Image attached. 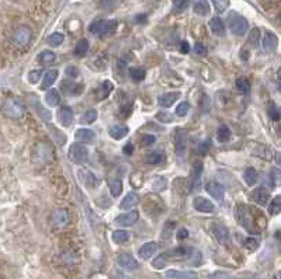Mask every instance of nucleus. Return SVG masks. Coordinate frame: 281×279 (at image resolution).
Here are the masks:
<instances>
[{"label":"nucleus","instance_id":"obj_1","mask_svg":"<svg viewBox=\"0 0 281 279\" xmlns=\"http://www.w3.org/2000/svg\"><path fill=\"white\" fill-rule=\"evenodd\" d=\"M236 218L237 222L240 223V226H243L250 233H260L259 227L256 226V220L252 215L250 208H247L246 205H239L236 206Z\"/></svg>","mask_w":281,"mask_h":279},{"label":"nucleus","instance_id":"obj_2","mask_svg":"<svg viewBox=\"0 0 281 279\" xmlns=\"http://www.w3.org/2000/svg\"><path fill=\"white\" fill-rule=\"evenodd\" d=\"M3 111L10 118L17 120L24 113V105L21 103V100L17 98V97H9L3 103Z\"/></svg>","mask_w":281,"mask_h":279},{"label":"nucleus","instance_id":"obj_3","mask_svg":"<svg viewBox=\"0 0 281 279\" xmlns=\"http://www.w3.org/2000/svg\"><path fill=\"white\" fill-rule=\"evenodd\" d=\"M115 28H117L115 20H98L89 27L90 33L98 35V37H105V35L111 34L115 31Z\"/></svg>","mask_w":281,"mask_h":279},{"label":"nucleus","instance_id":"obj_4","mask_svg":"<svg viewBox=\"0 0 281 279\" xmlns=\"http://www.w3.org/2000/svg\"><path fill=\"white\" fill-rule=\"evenodd\" d=\"M229 28H231L232 34L242 37L249 31V21L243 16H240L237 13H232L229 16Z\"/></svg>","mask_w":281,"mask_h":279},{"label":"nucleus","instance_id":"obj_5","mask_svg":"<svg viewBox=\"0 0 281 279\" xmlns=\"http://www.w3.org/2000/svg\"><path fill=\"white\" fill-rule=\"evenodd\" d=\"M69 159L75 164H83L88 160V149L80 143H73L69 148Z\"/></svg>","mask_w":281,"mask_h":279},{"label":"nucleus","instance_id":"obj_6","mask_svg":"<svg viewBox=\"0 0 281 279\" xmlns=\"http://www.w3.org/2000/svg\"><path fill=\"white\" fill-rule=\"evenodd\" d=\"M31 40V30L28 27H18L11 37V41L16 46H26Z\"/></svg>","mask_w":281,"mask_h":279},{"label":"nucleus","instance_id":"obj_7","mask_svg":"<svg viewBox=\"0 0 281 279\" xmlns=\"http://www.w3.org/2000/svg\"><path fill=\"white\" fill-rule=\"evenodd\" d=\"M201 174H202V163L201 161H195L191 168V174H190V190H200L201 187Z\"/></svg>","mask_w":281,"mask_h":279},{"label":"nucleus","instance_id":"obj_8","mask_svg":"<svg viewBox=\"0 0 281 279\" xmlns=\"http://www.w3.org/2000/svg\"><path fill=\"white\" fill-rule=\"evenodd\" d=\"M138 218H140L138 210H131V212H127V213H123V215L117 216V218H115V223H117L118 226L128 227L135 225Z\"/></svg>","mask_w":281,"mask_h":279},{"label":"nucleus","instance_id":"obj_9","mask_svg":"<svg viewBox=\"0 0 281 279\" xmlns=\"http://www.w3.org/2000/svg\"><path fill=\"white\" fill-rule=\"evenodd\" d=\"M53 226L65 227L69 223V212L66 209H55L51 215Z\"/></svg>","mask_w":281,"mask_h":279},{"label":"nucleus","instance_id":"obj_10","mask_svg":"<svg viewBox=\"0 0 281 279\" xmlns=\"http://www.w3.org/2000/svg\"><path fill=\"white\" fill-rule=\"evenodd\" d=\"M75 114L72 111V108L68 105H62L58 111V122L61 123L62 126H69L70 123L73 122Z\"/></svg>","mask_w":281,"mask_h":279},{"label":"nucleus","instance_id":"obj_11","mask_svg":"<svg viewBox=\"0 0 281 279\" xmlns=\"http://www.w3.org/2000/svg\"><path fill=\"white\" fill-rule=\"evenodd\" d=\"M75 138L80 143H94L97 139L96 132L88 129V128H79L76 133H75Z\"/></svg>","mask_w":281,"mask_h":279},{"label":"nucleus","instance_id":"obj_12","mask_svg":"<svg viewBox=\"0 0 281 279\" xmlns=\"http://www.w3.org/2000/svg\"><path fill=\"white\" fill-rule=\"evenodd\" d=\"M176 153L177 156H183L186 152V145H187V133L185 129H176Z\"/></svg>","mask_w":281,"mask_h":279},{"label":"nucleus","instance_id":"obj_13","mask_svg":"<svg viewBox=\"0 0 281 279\" xmlns=\"http://www.w3.org/2000/svg\"><path fill=\"white\" fill-rule=\"evenodd\" d=\"M205 190L210 194L212 198H215L217 201H222L224 199V195H225V190L220 183H215V181H210V183L205 185Z\"/></svg>","mask_w":281,"mask_h":279},{"label":"nucleus","instance_id":"obj_14","mask_svg":"<svg viewBox=\"0 0 281 279\" xmlns=\"http://www.w3.org/2000/svg\"><path fill=\"white\" fill-rule=\"evenodd\" d=\"M165 277L167 279H198V275L193 271H179L169 270L166 271Z\"/></svg>","mask_w":281,"mask_h":279},{"label":"nucleus","instance_id":"obj_15","mask_svg":"<svg viewBox=\"0 0 281 279\" xmlns=\"http://www.w3.org/2000/svg\"><path fill=\"white\" fill-rule=\"evenodd\" d=\"M117 261H118V264L123 267V268H125V270H137L138 268V261L132 257L131 254H127V253H123L118 255V258H117Z\"/></svg>","mask_w":281,"mask_h":279},{"label":"nucleus","instance_id":"obj_16","mask_svg":"<svg viewBox=\"0 0 281 279\" xmlns=\"http://www.w3.org/2000/svg\"><path fill=\"white\" fill-rule=\"evenodd\" d=\"M194 208L201 213H212L214 212V203L208 201L207 198L197 197V198H194Z\"/></svg>","mask_w":281,"mask_h":279},{"label":"nucleus","instance_id":"obj_17","mask_svg":"<svg viewBox=\"0 0 281 279\" xmlns=\"http://www.w3.org/2000/svg\"><path fill=\"white\" fill-rule=\"evenodd\" d=\"M212 232H214V236L217 237V240L220 241L221 244H227V243H228V229L224 226L222 223H214V225H212Z\"/></svg>","mask_w":281,"mask_h":279},{"label":"nucleus","instance_id":"obj_18","mask_svg":"<svg viewBox=\"0 0 281 279\" xmlns=\"http://www.w3.org/2000/svg\"><path fill=\"white\" fill-rule=\"evenodd\" d=\"M252 199H253L257 205L264 206V205L269 202V199H270V192L267 191L266 188H263V187L256 188L255 191L252 192Z\"/></svg>","mask_w":281,"mask_h":279},{"label":"nucleus","instance_id":"obj_19","mask_svg":"<svg viewBox=\"0 0 281 279\" xmlns=\"http://www.w3.org/2000/svg\"><path fill=\"white\" fill-rule=\"evenodd\" d=\"M140 202V197H138V194L137 192H130V194H127L125 195V198H124L121 203H120V209H131L134 208L137 203Z\"/></svg>","mask_w":281,"mask_h":279},{"label":"nucleus","instance_id":"obj_20","mask_svg":"<svg viewBox=\"0 0 281 279\" xmlns=\"http://www.w3.org/2000/svg\"><path fill=\"white\" fill-rule=\"evenodd\" d=\"M156 250H158V244L155 241H149V243H145V244L140 247L138 254H140V257L142 260H148V258H150L153 254L156 253Z\"/></svg>","mask_w":281,"mask_h":279},{"label":"nucleus","instance_id":"obj_21","mask_svg":"<svg viewBox=\"0 0 281 279\" xmlns=\"http://www.w3.org/2000/svg\"><path fill=\"white\" fill-rule=\"evenodd\" d=\"M113 88H114V86H113V83L110 81V80H105L103 84H100L98 87L96 88V97L97 100H104V98H107L108 97V94L113 91Z\"/></svg>","mask_w":281,"mask_h":279},{"label":"nucleus","instance_id":"obj_22","mask_svg":"<svg viewBox=\"0 0 281 279\" xmlns=\"http://www.w3.org/2000/svg\"><path fill=\"white\" fill-rule=\"evenodd\" d=\"M188 255V250L186 248V247H177V248H173L172 251H167V253L163 254V257L166 258V260H182V258H185Z\"/></svg>","mask_w":281,"mask_h":279},{"label":"nucleus","instance_id":"obj_23","mask_svg":"<svg viewBox=\"0 0 281 279\" xmlns=\"http://www.w3.org/2000/svg\"><path fill=\"white\" fill-rule=\"evenodd\" d=\"M277 46V37L273 33H266L263 37V48L266 52H272Z\"/></svg>","mask_w":281,"mask_h":279},{"label":"nucleus","instance_id":"obj_24","mask_svg":"<svg viewBox=\"0 0 281 279\" xmlns=\"http://www.w3.org/2000/svg\"><path fill=\"white\" fill-rule=\"evenodd\" d=\"M179 97H180V93L179 91H173V93H166V94L160 96L158 101L162 107H170V105L175 104Z\"/></svg>","mask_w":281,"mask_h":279},{"label":"nucleus","instance_id":"obj_25","mask_svg":"<svg viewBox=\"0 0 281 279\" xmlns=\"http://www.w3.org/2000/svg\"><path fill=\"white\" fill-rule=\"evenodd\" d=\"M210 28H211V31H212L215 35H220V37H222V35L225 34V24H224V21H222L220 17L211 18Z\"/></svg>","mask_w":281,"mask_h":279},{"label":"nucleus","instance_id":"obj_26","mask_svg":"<svg viewBox=\"0 0 281 279\" xmlns=\"http://www.w3.org/2000/svg\"><path fill=\"white\" fill-rule=\"evenodd\" d=\"M128 128L127 126H123V125H115V126H111L110 128V131H108V133H110V136L113 138V139H123V138H125L127 135H128Z\"/></svg>","mask_w":281,"mask_h":279},{"label":"nucleus","instance_id":"obj_27","mask_svg":"<svg viewBox=\"0 0 281 279\" xmlns=\"http://www.w3.org/2000/svg\"><path fill=\"white\" fill-rule=\"evenodd\" d=\"M58 75H59L58 69L48 70V72L44 75V81H43V86H41V88H43V90H47L48 87H51L53 83H55V80L58 79Z\"/></svg>","mask_w":281,"mask_h":279},{"label":"nucleus","instance_id":"obj_28","mask_svg":"<svg viewBox=\"0 0 281 279\" xmlns=\"http://www.w3.org/2000/svg\"><path fill=\"white\" fill-rule=\"evenodd\" d=\"M30 103H31V105L34 107V111H37V113L41 115V118L44 120V121H49L51 120V113L49 111H45V110H43V107H41V104H40V101H38V98H37V96H31V98H30Z\"/></svg>","mask_w":281,"mask_h":279},{"label":"nucleus","instance_id":"obj_29","mask_svg":"<svg viewBox=\"0 0 281 279\" xmlns=\"http://www.w3.org/2000/svg\"><path fill=\"white\" fill-rule=\"evenodd\" d=\"M194 11H195V14H198V16H207L208 13H210V3L207 1V0H197L195 3H194L193 6Z\"/></svg>","mask_w":281,"mask_h":279},{"label":"nucleus","instance_id":"obj_30","mask_svg":"<svg viewBox=\"0 0 281 279\" xmlns=\"http://www.w3.org/2000/svg\"><path fill=\"white\" fill-rule=\"evenodd\" d=\"M45 101H47V104L51 105V107H56L61 103V93L58 90H55V88L49 90L47 93V96H45Z\"/></svg>","mask_w":281,"mask_h":279},{"label":"nucleus","instance_id":"obj_31","mask_svg":"<svg viewBox=\"0 0 281 279\" xmlns=\"http://www.w3.org/2000/svg\"><path fill=\"white\" fill-rule=\"evenodd\" d=\"M243 178H245L246 184L252 187V185H255V184L257 183V180H259V173L256 171L253 167H249V168H246Z\"/></svg>","mask_w":281,"mask_h":279},{"label":"nucleus","instance_id":"obj_32","mask_svg":"<svg viewBox=\"0 0 281 279\" xmlns=\"http://www.w3.org/2000/svg\"><path fill=\"white\" fill-rule=\"evenodd\" d=\"M130 240V233L125 230H115L113 233V241L117 244H124Z\"/></svg>","mask_w":281,"mask_h":279},{"label":"nucleus","instance_id":"obj_33","mask_svg":"<svg viewBox=\"0 0 281 279\" xmlns=\"http://www.w3.org/2000/svg\"><path fill=\"white\" fill-rule=\"evenodd\" d=\"M229 139H231V131H229L227 125H222V126H220L218 132H217V140L221 142V143H225Z\"/></svg>","mask_w":281,"mask_h":279},{"label":"nucleus","instance_id":"obj_34","mask_svg":"<svg viewBox=\"0 0 281 279\" xmlns=\"http://www.w3.org/2000/svg\"><path fill=\"white\" fill-rule=\"evenodd\" d=\"M89 51V41L88 40H80L79 42L75 46V55L76 56H85Z\"/></svg>","mask_w":281,"mask_h":279},{"label":"nucleus","instance_id":"obj_35","mask_svg":"<svg viewBox=\"0 0 281 279\" xmlns=\"http://www.w3.org/2000/svg\"><path fill=\"white\" fill-rule=\"evenodd\" d=\"M236 90L239 93H242V94H246V93H249L250 91V83H249V80L245 78H239L236 80Z\"/></svg>","mask_w":281,"mask_h":279},{"label":"nucleus","instance_id":"obj_36","mask_svg":"<svg viewBox=\"0 0 281 279\" xmlns=\"http://www.w3.org/2000/svg\"><path fill=\"white\" fill-rule=\"evenodd\" d=\"M110 191L113 197H118L123 192V181L120 178H114V181L110 183Z\"/></svg>","mask_w":281,"mask_h":279},{"label":"nucleus","instance_id":"obj_37","mask_svg":"<svg viewBox=\"0 0 281 279\" xmlns=\"http://www.w3.org/2000/svg\"><path fill=\"white\" fill-rule=\"evenodd\" d=\"M145 75H146V72H145V69H142V68H131V69H130V76H131L132 80H135V81L143 80V79H145Z\"/></svg>","mask_w":281,"mask_h":279},{"label":"nucleus","instance_id":"obj_38","mask_svg":"<svg viewBox=\"0 0 281 279\" xmlns=\"http://www.w3.org/2000/svg\"><path fill=\"white\" fill-rule=\"evenodd\" d=\"M280 210H281V197L280 195H277V197L272 201V203H270L269 212H270V215H277V213H280Z\"/></svg>","mask_w":281,"mask_h":279},{"label":"nucleus","instance_id":"obj_39","mask_svg":"<svg viewBox=\"0 0 281 279\" xmlns=\"http://www.w3.org/2000/svg\"><path fill=\"white\" fill-rule=\"evenodd\" d=\"M38 59L41 63H52L55 59H56V56H55V53L52 51H44V52L40 53V56H38Z\"/></svg>","mask_w":281,"mask_h":279},{"label":"nucleus","instance_id":"obj_40","mask_svg":"<svg viewBox=\"0 0 281 279\" xmlns=\"http://www.w3.org/2000/svg\"><path fill=\"white\" fill-rule=\"evenodd\" d=\"M63 40H65V37H63L62 33H53V34L48 38V42H49L51 46H59V45H62V42H63Z\"/></svg>","mask_w":281,"mask_h":279},{"label":"nucleus","instance_id":"obj_41","mask_svg":"<svg viewBox=\"0 0 281 279\" xmlns=\"http://www.w3.org/2000/svg\"><path fill=\"white\" fill-rule=\"evenodd\" d=\"M249 44L252 45V46H256V45L259 44V41H260V30L259 28H253V30H250V33H249Z\"/></svg>","mask_w":281,"mask_h":279},{"label":"nucleus","instance_id":"obj_42","mask_svg":"<svg viewBox=\"0 0 281 279\" xmlns=\"http://www.w3.org/2000/svg\"><path fill=\"white\" fill-rule=\"evenodd\" d=\"M163 160H165V156H163V153H160V152H153V153H150V156L148 157V161H149L150 164H160Z\"/></svg>","mask_w":281,"mask_h":279},{"label":"nucleus","instance_id":"obj_43","mask_svg":"<svg viewBox=\"0 0 281 279\" xmlns=\"http://www.w3.org/2000/svg\"><path fill=\"white\" fill-rule=\"evenodd\" d=\"M246 248L249 250V251H255L256 248L259 247V240L255 239V237H249V239H246L245 243H243Z\"/></svg>","mask_w":281,"mask_h":279},{"label":"nucleus","instance_id":"obj_44","mask_svg":"<svg viewBox=\"0 0 281 279\" xmlns=\"http://www.w3.org/2000/svg\"><path fill=\"white\" fill-rule=\"evenodd\" d=\"M166 264H167V260L163 257V254H160L158 258H155L153 262H152L153 268H156V270H163V268L166 267Z\"/></svg>","mask_w":281,"mask_h":279},{"label":"nucleus","instance_id":"obj_45","mask_svg":"<svg viewBox=\"0 0 281 279\" xmlns=\"http://www.w3.org/2000/svg\"><path fill=\"white\" fill-rule=\"evenodd\" d=\"M97 120V111L96 110H89L86 114L83 115V122L85 123H93Z\"/></svg>","mask_w":281,"mask_h":279},{"label":"nucleus","instance_id":"obj_46","mask_svg":"<svg viewBox=\"0 0 281 279\" xmlns=\"http://www.w3.org/2000/svg\"><path fill=\"white\" fill-rule=\"evenodd\" d=\"M190 264L193 267H198L201 264V254L197 250H191V254H190Z\"/></svg>","mask_w":281,"mask_h":279},{"label":"nucleus","instance_id":"obj_47","mask_svg":"<svg viewBox=\"0 0 281 279\" xmlns=\"http://www.w3.org/2000/svg\"><path fill=\"white\" fill-rule=\"evenodd\" d=\"M188 0H173V11L175 13H180L187 7Z\"/></svg>","mask_w":281,"mask_h":279},{"label":"nucleus","instance_id":"obj_48","mask_svg":"<svg viewBox=\"0 0 281 279\" xmlns=\"http://www.w3.org/2000/svg\"><path fill=\"white\" fill-rule=\"evenodd\" d=\"M41 75H43V72H41L40 69L31 70V72L28 73V81H30V83H33V84H35V83L41 79Z\"/></svg>","mask_w":281,"mask_h":279},{"label":"nucleus","instance_id":"obj_49","mask_svg":"<svg viewBox=\"0 0 281 279\" xmlns=\"http://www.w3.org/2000/svg\"><path fill=\"white\" fill-rule=\"evenodd\" d=\"M212 3H214L217 11H220V13L225 11L228 7V0H212Z\"/></svg>","mask_w":281,"mask_h":279},{"label":"nucleus","instance_id":"obj_50","mask_svg":"<svg viewBox=\"0 0 281 279\" xmlns=\"http://www.w3.org/2000/svg\"><path fill=\"white\" fill-rule=\"evenodd\" d=\"M188 113V103H180V104L177 105V108H176V114L179 115V117H186Z\"/></svg>","mask_w":281,"mask_h":279},{"label":"nucleus","instance_id":"obj_51","mask_svg":"<svg viewBox=\"0 0 281 279\" xmlns=\"http://www.w3.org/2000/svg\"><path fill=\"white\" fill-rule=\"evenodd\" d=\"M156 142V138L153 135H148V136H143L142 138V146H150Z\"/></svg>","mask_w":281,"mask_h":279},{"label":"nucleus","instance_id":"obj_52","mask_svg":"<svg viewBox=\"0 0 281 279\" xmlns=\"http://www.w3.org/2000/svg\"><path fill=\"white\" fill-rule=\"evenodd\" d=\"M66 75H68V76H70L72 79L78 78V76H79V70L76 69L75 66H69V68L66 69Z\"/></svg>","mask_w":281,"mask_h":279},{"label":"nucleus","instance_id":"obj_53","mask_svg":"<svg viewBox=\"0 0 281 279\" xmlns=\"http://www.w3.org/2000/svg\"><path fill=\"white\" fill-rule=\"evenodd\" d=\"M194 51L198 53V55H201V56H205V55H207V48L201 44H195V46H194Z\"/></svg>","mask_w":281,"mask_h":279},{"label":"nucleus","instance_id":"obj_54","mask_svg":"<svg viewBox=\"0 0 281 279\" xmlns=\"http://www.w3.org/2000/svg\"><path fill=\"white\" fill-rule=\"evenodd\" d=\"M210 146H211V142L210 140H205V142H202L201 145H200V148H198V150H200V153H207V150L210 149Z\"/></svg>","mask_w":281,"mask_h":279},{"label":"nucleus","instance_id":"obj_55","mask_svg":"<svg viewBox=\"0 0 281 279\" xmlns=\"http://www.w3.org/2000/svg\"><path fill=\"white\" fill-rule=\"evenodd\" d=\"M270 117H272L273 121H279L280 120V114H279V110L276 107H272L270 110Z\"/></svg>","mask_w":281,"mask_h":279},{"label":"nucleus","instance_id":"obj_56","mask_svg":"<svg viewBox=\"0 0 281 279\" xmlns=\"http://www.w3.org/2000/svg\"><path fill=\"white\" fill-rule=\"evenodd\" d=\"M180 51H182V53H188V51H190V45H188L187 41H182V44H180Z\"/></svg>","mask_w":281,"mask_h":279},{"label":"nucleus","instance_id":"obj_57","mask_svg":"<svg viewBox=\"0 0 281 279\" xmlns=\"http://www.w3.org/2000/svg\"><path fill=\"white\" fill-rule=\"evenodd\" d=\"M135 23H138V24L146 23V14H140V16H137V17H135Z\"/></svg>","mask_w":281,"mask_h":279},{"label":"nucleus","instance_id":"obj_58","mask_svg":"<svg viewBox=\"0 0 281 279\" xmlns=\"http://www.w3.org/2000/svg\"><path fill=\"white\" fill-rule=\"evenodd\" d=\"M187 236H188V233H187V230H186V229H180V230L177 232V239H179V240L186 239Z\"/></svg>","mask_w":281,"mask_h":279},{"label":"nucleus","instance_id":"obj_59","mask_svg":"<svg viewBox=\"0 0 281 279\" xmlns=\"http://www.w3.org/2000/svg\"><path fill=\"white\" fill-rule=\"evenodd\" d=\"M132 150H134V146H132V145H127V146L124 148V153H125V155H132Z\"/></svg>","mask_w":281,"mask_h":279},{"label":"nucleus","instance_id":"obj_60","mask_svg":"<svg viewBox=\"0 0 281 279\" xmlns=\"http://www.w3.org/2000/svg\"><path fill=\"white\" fill-rule=\"evenodd\" d=\"M246 52H247L246 49H242V53H240V56H242V59H243V61H247V59H249V56H250V53L247 55Z\"/></svg>","mask_w":281,"mask_h":279}]
</instances>
